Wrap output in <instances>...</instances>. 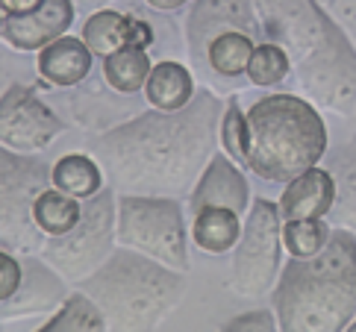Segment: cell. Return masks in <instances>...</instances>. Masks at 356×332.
<instances>
[{
	"label": "cell",
	"mask_w": 356,
	"mask_h": 332,
	"mask_svg": "<svg viewBox=\"0 0 356 332\" xmlns=\"http://www.w3.org/2000/svg\"><path fill=\"white\" fill-rule=\"evenodd\" d=\"M24 265V279L18 291L12 294L6 303H0V317H30V315H44V312H56L65 303V285L68 279L62 276L54 265H47L44 259H35L33 253L21 259Z\"/></svg>",
	"instance_id": "obj_12"
},
{
	"label": "cell",
	"mask_w": 356,
	"mask_h": 332,
	"mask_svg": "<svg viewBox=\"0 0 356 332\" xmlns=\"http://www.w3.org/2000/svg\"><path fill=\"white\" fill-rule=\"evenodd\" d=\"M65 130L62 118L30 85L12 83L0 92V144L18 153H42Z\"/></svg>",
	"instance_id": "obj_10"
},
{
	"label": "cell",
	"mask_w": 356,
	"mask_h": 332,
	"mask_svg": "<svg viewBox=\"0 0 356 332\" xmlns=\"http://www.w3.org/2000/svg\"><path fill=\"white\" fill-rule=\"evenodd\" d=\"M265 42L291 59L300 88L330 112H356V44L318 0H253Z\"/></svg>",
	"instance_id": "obj_2"
},
{
	"label": "cell",
	"mask_w": 356,
	"mask_h": 332,
	"mask_svg": "<svg viewBox=\"0 0 356 332\" xmlns=\"http://www.w3.org/2000/svg\"><path fill=\"white\" fill-rule=\"evenodd\" d=\"M80 38L95 56H109L118 47H127V15L115 9H97L83 21Z\"/></svg>",
	"instance_id": "obj_24"
},
{
	"label": "cell",
	"mask_w": 356,
	"mask_h": 332,
	"mask_svg": "<svg viewBox=\"0 0 356 332\" xmlns=\"http://www.w3.org/2000/svg\"><path fill=\"white\" fill-rule=\"evenodd\" d=\"M207 206H224L238 215H245L250 206V185L224 150L209 159V165L203 168L192 188V197H188V212L192 215Z\"/></svg>",
	"instance_id": "obj_13"
},
{
	"label": "cell",
	"mask_w": 356,
	"mask_h": 332,
	"mask_svg": "<svg viewBox=\"0 0 356 332\" xmlns=\"http://www.w3.org/2000/svg\"><path fill=\"white\" fill-rule=\"evenodd\" d=\"M92 59H95V53L88 50L83 38L65 33L39 50L35 68H39L42 80H47L50 85L71 88V85H80L86 76L92 74Z\"/></svg>",
	"instance_id": "obj_16"
},
{
	"label": "cell",
	"mask_w": 356,
	"mask_h": 332,
	"mask_svg": "<svg viewBox=\"0 0 356 332\" xmlns=\"http://www.w3.org/2000/svg\"><path fill=\"white\" fill-rule=\"evenodd\" d=\"M50 183V168L33 153L0 144V247L9 253H42L44 233L33 221V200Z\"/></svg>",
	"instance_id": "obj_7"
},
{
	"label": "cell",
	"mask_w": 356,
	"mask_h": 332,
	"mask_svg": "<svg viewBox=\"0 0 356 332\" xmlns=\"http://www.w3.org/2000/svg\"><path fill=\"white\" fill-rule=\"evenodd\" d=\"M24 279V265L21 259H15V253H9L0 247V303H6L12 294L18 291Z\"/></svg>",
	"instance_id": "obj_29"
},
{
	"label": "cell",
	"mask_w": 356,
	"mask_h": 332,
	"mask_svg": "<svg viewBox=\"0 0 356 332\" xmlns=\"http://www.w3.org/2000/svg\"><path fill=\"white\" fill-rule=\"evenodd\" d=\"M50 185L77 200H88L104 188V171H100V162L86 153H68L50 168Z\"/></svg>",
	"instance_id": "obj_20"
},
{
	"label": "cell",
	"mask_w": 356,
	"mask_h": 332,
	"mask_svg": "<svg viewBox=\"0 0 356 332\" xmlns=\"http://www.w3.org/2000/svg\"><path fill=\"white\" fill-rule=\"evenodd\" d=\"M3 6L9 9V15H27L35 6H42V0H3Z\"/></svg>",
	"instance_id": "obj_33"
},
{
	"label": "cell",
	"mask_w": 356,
	"mask_h": 332,
	"mask_svg": "<svg viewBox=\"0 0 356 332\" xmlns=\"http://www.w3.org/2000/svg\"><path fill=\"white\" fill-rule=\"evenodd\" d=\"M218 144L236 165H248V112H241L236 100L224 106Z\"/></svg>",
	"instance_id": "obj_28"
},
{
	"label": "cell",
	"mask_w": 356,
	"mask_h": 332,
	"mask_svg": "<svg viewBox=\"0 0 356 332\" xmlns=\"http://www.w3.org/2000/svg\"><path fill=\"white\" fill-rule=\"evenodd\" d=\"M74 24V0H42L27 15H12L6 27L0 30L3 42L9 47L30 53V50H42L54 38L65 35Z\"/></svg>",
	"instance_id": "obj_14"
},
{
	"label": "cell",
	"mask_w": 356,
	"mask_h": 332,
	"mask_svg": "<svg viewBox=\"0 0 356 332\" xmlns=\"http://www.w3.org/2000/svg\"><path fill=\"white\" fill-rule=\"evenodd\" d=\"M9 18H12V15H9V9L3 6V0H0V30L6 27V21H9Z\"/></svg>",
	"instance_id": "obj_35"
},
{
	"label": "cell",
	"mask_w": 356,
	"mask_h": 332,
	"mask_svg": "<svg viewBox=\"0 0 356 332\" xmlns=\"http://www.w3.org/2000/svg\"><path fill=\"white\" fill-rule=\"evenodd\" d=\"M348 329H356V317H353V324H350V326H348Z\"/></svg>",
	"instance_id": "obj_36"
},
{
	"label": "cell",
	"mask_w": 356,
	"mask_h": 332,
	"mask_svg": "<svg viewBox=\"0 0 356 332\" xmlns=\"http://www.w3.org/2000/svg\"><path fill=\"white\" fill-rule=\"evenodd\" d=\"M289 71H291V59H289L286 50L274 42H262V44L253 47V56L248 62L245 76L253 85L271 88L277 83H283L289 76Z\"/></svg>",
	"instance_id": "obj_27"
},
{
	"label": "cell",
	"mask_w": 356,
	"mask_h": 332,
	"mask_svg": "<svg viewBox=\"0 0 356 332\" xmlns=\"http://www.w3.org/2000/svg\"><path fill=\"white\" fill-rule=\"evenodd\" d=\"M77 285L100 306L109 329H154L186 294L183 271L121 244Z\"/></svg>",
	"instance_id": "obj_4"
},
{
	"label": "cell",
	"mask_w": 356,
	"mask_h": 332,
	"mask_svg": "<svg viewBox=\"0 0 356 332\" xmlns=\"http://www.w3.org/2000/svg\"><path fill=\"white\" fill-rule=\"evenodd\" d=\"M83 203L59 188H44L33 200V221L44 235H65L80 221Z\"/></svg>",
	"instance_id": "obj_22"
},
{
	"label": "cell",
	"mask_w": 356,
	"mask_h": 332,
	"mask_svg": "<svg viewBox=\"0 0 356 332\" xmlns=\"http://www.w3.org/2000/svg\"><path fill=\"white\" fill-rule=\"evenodd\" d=\"M327 147V124L307 97L265 94L248 109V168L259 180H295L324 159Z\"/></svg>",
	"instance_id": "obj_5"
},
{
	"label": "cell",
	"mask_w": 356,
	"mask_h": 332,
	"mask_svg": "<svg viewBox=\"0 0 356 332\" xmlns=\"http://www.w3.org/2000/svg\"><path fill=\"white\" fill-rule=\"evenodd\" d=\"M241 215L224 206H207L195 212L192 221V241L203 250L212 253V256H224L236 247V241L241 235Z\"/></svg>",
	"instance_id": "obj_19"
},
{
	"label": "cell",
	"mask_w": 356,
	"mask_h": 332,
	"mask_svg": "<svg viewBox=\"0 0 356 332\" xmlns=\"http://www.w3.org/2000/svg\"><path fill=\"white\" fill-rule=\"evenodd\" d=\"M150 9H159V12H174V9H183L188 0H145Z\"/></svg>",
	"instance_id": "obj_34"
},
{
	"label": "cell",
	"mask_w": 356,
	"mask_h": 332,
	"mask_svg": "<svg viewBox=\"0 0 356 332\" xmlns=\"http://www.w3.org/2000/svg\"><path fill=\"white\" fill-rule=\"evenodd\" d=\"M283 215L271 200H253L230 256V291L238 297L271 294L283 271Z\"/></svg>",
	"instance_id": "obj_9"
},
{
	"label": "cell",
	"mask_w": 356,
	"mask_h": 332,
	"mask_svg": "<svg viewBox=\"0 0 356 332\" xmlns=\"http://www.w3.org/2000/svg\"><path fill=\"white\" fill-rule=\"evenodd\" d=\"M353 115H356V112H353Z\"/></svg>",
	"instance_id": "obj_37"
},
{
	"label": "cell",
	"mask_w": 356,
	"mask_h": 332,
	"mask_svg": "<svg viewBox=\"0 0 356 332\" xmlns=\"http://www.w3.org/2000/svg\"><path fill=\"white\" fill-rule=\"evenodd\" d=\"M333 6H336L339 18H341V27L350 33L353 44H356V0H333Z\"/></svg>",
	"instance_id": "obj_32"
},
{
	"label": "cell",
	"mask_w": 356,
	"mask_h": 332,
	"mask_svg": "<svg viewBox=\"0 0 356 332\" xmlns=\"http://www.w3.org/2000/svg\"><path fill=\"white\" fill-rule=\"evenodd\" d=\"M44 332H59V329H109L106 317L100 312V306L86 294V291H74L65 297V303L42 324Z\"/></svg>",
	"instance_id": "obj_25"
},
{
	"label": "cell",
	"mask_w": 356,
	"mask_h": 332,
	"mask_svg": "<svg viewBox=\"0 0 356 332\" xmlns=\"http://www.w3.org/2000/svg\"><path fill=\"white\" fill-rule=\"evenodd\" d=\"M336 200V180L333 174L321 165H312L309 171L298 174L289 180L283 194H280V215L283 221H300V218H327Z\"/></svg>",
	"instance_id": "obj_15"
},
{
	"label": "cell",
	"mask_w": 356,
	"mask_h": 332,
	"mask_svg": "<svg viewBox=\"0 0 356 332\" xmlns=\"http://www.w3.org/2000/svg\"><path fill=\"white\" fill-rule=\"evenodd\" d=\"M277 326L289 332H339L356 317V233L336 226L321 253L291 256L271 291Z\"/></svg>",
	"instance_id": "obj_3"
},
{
	"label": "cell",
	"mask_w": 356,
	"mask_h": 332,
	"mask_svg": "<svg viewBox=\"0 0 356 332\" xmlns=\"http://www.w3.org/2000/svg\"><path fill=\"white\" fill-rule=\"evenodd\" d=\"M150 68H154V62H150L145 47L127 44L118 47L115 53L104 56V80L118 94H136L138 88H145Z\"/></svg>",
	"instance_id": "obj_21"
},
{
	"label": "cell",
	"mask_w": 356,
	"mask_h": 332,
	"mask_svg": "<svg viewBox=\"0 0 356 332\" xmlns=\"http://www.w3.org/2000/svg\"><path fill=\"white\" fill-rule=\"evenodd\" d=\"M324 168L336 180V200L327 218L336 226H345L356 233V135L345 138L336 147H327Z\"/></svg>",
	"instance_id": "obj_17"
},
{
	"label": "cell",
	"mask_w": 356,
	"mask_h": 332,
	"mask_svg": "<svg viewBox=\"0 0 356 332\" xmlns=\"http://www.w3.org/2000/svg\"><path fill=\"white\" fill-rule=\"evenodd\" d=\"M195 80L192 71L180 62H159V65L150 68V76L145 83V97L154 109L162 112H177L192 103L195 97Z\"/></svg>",
	"instance_id": "obj_18"
},
{
	"label": "cell",
	"mask_w": 356,
	"mask_h": 332,
	"mask_svg": "<svg viewBox=\"0 0 356 332\" xmlns=\"http://www.w3.org/2000/svg\"><path fill=\"white\" fill-rule=\"evenodd\" d=\"M248 33L259 35V18L253 0H197L186 21V44L197 68L207 65V50L221 33Z\"/></svg>",
	"instance_id": "obj_11"
},
{
	"label": "cell",
	"mask_w": 356,
	"mask_h": 332,
	"mask_svg": "<svg viewBox=\"0 0 356 332\" xmlns=\"http://www.w3.org/2000/svg\"><path fill=\"white\" fill-rule=\"evenodd\" d=\"M330 224L327 218H300V221H283V247L289 256L309 259L321 253L327 238H330Z\"/></svg>",
	"instance_id": "obj_26"
},
{
	"label": "cell",
	"mask_w": 356,
	"mask_h": 332,
	"mask_svg": "<svg viewBox=\"0 0 356 332\" xmlns=\"http://www.w3.org/2000/svg\"><path fill=\"white\" fill-rule=\"evenodd\" d=\"M115 238L121 247L154 256L174 271H188L186 221L177 197L156 194H118Z\"/></svg>",
	"instance_id": "obj_6"
},
{
	"label": "cell",
	"mask_w": 356,
	"mask_h": 332,
	"mask_svg": "<svg viewBox=\"0 0 356 332\" xmlns=\"http://www.w3.org/2000/svg\"><path fill=\"white\" fill-rule=\"evenodd\" d=\"M227 329H277V315L268 309H257V312H245L227 321Z\"/></svg>",
	"instance_id": "obj_30"
},
{
	"label": "cell",
	"mask_w": 356,
	"mask_h": 332,
	"mask_svg": "<svg viewBox=\"0 0 356 332\" xmlns=\"http://www.w3.org/2000/svg\"><path fill=\"white\" fill-rule=\"evenodd\" d=\"M253 47H257V42H253V35H248V33H238V30L221 33L207 50V65L218 76H230L233 80V76H241L248 71Z\"/></svg>",
	"instance_id": "obj_23"
},
{
	"label": "cell",
	"mask_w": 356,
	"mask_h": 332,
	"mask_svg": "<svg viewBox=\"0 0 356 332\" xmlns=\"http://www.w3.org/2000/svg\"><path fill=\"white\" fill-rule=\"evenodd\" d=\"M224 100L195 94L177 112H145L95 138L92 153L118 194L177 197L192 191L218 147Z\"/></svg>",
	"instance_id": "obj_1"
},
{
	"label": "cell",
	"mask_w": 356,
	"mask_h": 332,
	"mask_svg": "<svg viewBox=\"0 0 356 332\" xmlns=\"http://www.w3.org/2000/svg\"><path fill=\"white\" fill-rule=\"evenodd\" d=\"M115 188H100L95 197L83 200L80 221L65 235H47L39 256L54 265L56 271L77 285L97 265H104L106 256L115 250Z\"/></svg>",
	"instance_id": "obj_8"
},
{
	"label": "cell",
	"mask_w": 356,
	"mask_h": 332,
	"mask_svg": "<svg viewBox=\"0 0 356 332\" xmlns=\"http://www.w3.org/2000/svg\"><path fill=\"white\" fill-rule=\"evenodd\" d=\"M127 44L133 47H150L154 44V30L145 18H136V15H127Z\"/></svg>",
	"instance_id": "obj_31"
}]
</instances>
